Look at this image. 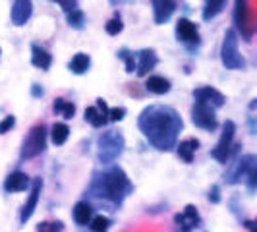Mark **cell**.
Returning <instances> with one entry per match:
<instances>
[{
    "mask_svg": "<svg viewBox=\"0 0 257 232\" xmlns=\"http://www.w3.org/2000/svg\"><path fill=\"white\" fill-rule=\"evenodd\" d=\"M138 126L153 147H157L159 151H170L172 147H176L178 134L184 124L180 114L172 106L151 104L143 108V112L138 118Z\"/></svg>",
    "mask_w": 257,
    "mask_h": 232,
    "instance_id": "1",
    "label": "cell"
},
{
    "mask_svg": "<svg viewBox=\"0 0 257 232\" xmlns=\"http://www.w3.org/2000/svg\"><path fill=\"white\" fill-rule=\"evenodd\" d=\"M101 192L108 201L120 203L132 192V184H130L126 172L120 167L108 168L103 174V180H101Z\"/></svg>",
    "mask_w": 257,
    "mask_h": 232,
    "instance_id": "2",
    "label": "cell"
},
{
    "mask_svg": "<svg viewBox=\"0 0 257 232\" xmlns=\"http://www.w3.org/2000/svg\"><path fill=\"white\" fill-rule=\"evenodd\" d=\"M124 151V138L116 130L104 132L99 138V161L103 165H110Z\"/></svg>",
    "mask_w": 257,
    "mask_h": 232,
    "instance_id": "3",
    "label": "cell"
},
{
    "mask_svg": "<svg viewBox=\"0 0 257 232\" xmlns=\"http://www.w3.org/2000/svg\"><path fill=\"white\" fill-rule=\"evenodd\" d=\"M220 60L228 70H242L245 66L244 56L240 54L238 49V35L234 29H228L222 39V47H220Z\"/></svg>",
    "mask_w": 257,
    "mask_h": 232,
    "instance_id": "4",
    "label": "cell"
},
{
    "mask_svg": "<svg viewBox=\"0 0 257 232\" xmlns=\"http://www.w3.org/2000/svg\"><path fill=\"white\" fill-rule=\"evenodd\" d=\"M45 145H47V128L45 124H37L27 134L24 147H22V159H33L41 155L45 151Z\"/></svg>",
    "mask_w": 257,
    "mask_h": 232,
    "instance_id": "5",
    "label": "cell"
},
{
    "mask_svg": "<svg viewBox=\"0 0 257 232\" xmlns=\"http://www.w3.org/2000/svg\"><path fill=\"white\" fill-rule=\"evenodd\" d=\"M234 134H236V124H234L232 120H226L224 126H222V134H220L219 143H217V147H215L213 153H211L219 163H226V161L230 159Z\"/></svg>",
    "mask_w": 257,
    "mask_h": 232,
    "instance_id": "6",
    "label": "cell"
},
{
    "mask_svg": "<svg viewBox=\"0 0 257 232\" xmlns=\"http://www.w3.org/2000/svg\"><path fill=\"white\" fill-rule=\"evenodd\" d=\"M192 120L197 128L207 130V132H215L219 128V120L215 116V108L207 106L203 103H195L192 108Z\"/></svg>",
    "mask_w": 257,
    "mask_h": 232,
    "instance_id": "7",
    "label": "cell"
},
{
    "mask_svg": "<svg viewBox=\"0 0 257 232\" xmlns=\"http://www.w3.org/2000/svg\"><path fill=\"white\" fill-rule=\"evenodd\" d=\"M249 4L247 2H236V10H234V24L236 27L244 33V37L249 41L253 35V27H251V18H249Z\"/></svg>",
    "mask_w": 257,
    "mask_h": 232,
    "instance_id": "8",
    "label": "cell"
},
{
    "mask_svg": "<svg viewBox=\"0 0 257 232\" xmlns=\"http://www.w3.org/2000/svg\"><path fill=\"white\" fill-rule=\"evenodd\" d=\"M193 97H195V103H203L211 108H219L226 101L224 95L215 87H199L193 91Z\"/></svg>",
    "mask_w": 257,
    "mask_h": 232,
    "instance_id": "9",
    "label": "cell"
},
{
    "mask_svg": "<svg viewBox=\"0 0 257 232\" xmlns=\"http://www.w3.org/2000/svg\"><path fill=\"white\" fill-rule=\"evenodd\" d=\"M176 37H178V41L186 43V45H197L199 43L197 26L192 24L190 20H186V18H180L178 24H176Z\"/></svg>",
    "mask_w": 257,
    "mask_h": 232,
    "instance_id": "10",
    "label": "cell"
},
{
    "mask_svg": "<svg viewBox=\"0 0 257 232\" xmlns=\"http://www.w3.org/2000/svg\"><path fill=\"white\" fill-rule=\"evenodd\" d=\"M174 222H176V224H178L184 232L195 228V226L201 222V219H199V213H197V207H195V205H186L184 213H178V215L174 217Z\"/></svg>",
    "mask_w": 257,
    "mask_h": 232,
    "instance_id": "11",
    "label": "cell"
},
{
    "mask_svg": "<svg viewBox=\"0 0 257 232\" xmlns=\"http://www.w3.org/2000/svg\"><path fill=\"white\" fill-rule=\"evenodd\" d=\"M12 24L14 26H26V22L33 14V4L29 0H16L12 2Z\"/></svg>",
    "mask_w": 257,
    "mask_h": 232,
    "instance_id": "12",
    "label": "cell"
},
{
    "mask_svg": "<svg viewBox=\"0 0 257 232\" xmlns=\"http://www.w3.org/2000/svg\"><path fill=\"white\" fill-rule=\"evenodd\" d=\"M41 186H43L41 178H37V180L33 182L31 193H29L26 205H24V209H22V215H20V220H22V222L29 220V219H31V215L35 213V207H37V201H39V193H41Z\"/></svg>",
    "mask_w": 257,
    "mask_h": 232,
    "instance_id": "13",
    "label": "cell"
},
{
    "mask_svg": "<svg viewBox=\"0 0 257 232\" xmlns=\"http://www.w3.org/2000/svg\"><path fill=\"white\" fill-rule=\"evenodd\" d=\"M176 2H170V0H155L153 2V18L155 24H165L168 22V18L174 14L176 10Z\"/></svg>",
    "mask_w": 257,
    "mask_h": 232,
    "instance_id": "14",
    "label": "cell"
},
{
    "mask_svg": "<svg viewBox=\"0 0 257 232\" xmlns=\"http://www.w3.org/2000/svg\"><path fill=\"white\" fill-rule=\"evenodd\" d=\"M27 184H29V176L22 170H16L4 180V190L6 192H22L27 188Z\"/></svg>",
    "mask_w": 257,
    "mask_h": 232,
    "instance_id": "15",
    "label": "cell"
},
{
    "mask_svg": "<svg viewBox=\"0 0 257 232\" xmlns=\"http://www.w3.org/2000/svg\"><path fill=\"white\" fill-rule=\"evenodd\" d=\"M159 62L157 54L153 49H143L140 52V64H138V76H145L147 72H151Z\"/></svg>",
    "mask_w": 257,
    "mask_h": 232,
    "instance_id": "16",
    "label": "cell"
},
{
    "mask_svg": "<svg viewBox=\"0 0 257 232\" xmlns=\"http://www.w3.org/2000/svg\"><path fill=\"white\" fill-rule=\"evenodd\" d=\"M31 62H33V66L41 68V70H49L52 64V56L43 47L33 45L31 47Z\"/></svg>",
    "mask_w": 257,
    "mask_h": 232,
    "instance_id": "17",
    "label": "cell"
},
{
    "mask_svg": "<svg viewBox=\"0 0 257 232\" xmlns=\"http://www.w3.org/2000/svg\"><path fill=\"white\" fill-rule=\"evenodd\" d=\"M74 219L79 226H85L89 224L91 219H93V209L87 201H77L76 207H74Z\"/></svg>",
    "mask_w": 257,
    "mask_h": 232,
    "instance_id": "18",
    "label": "cell"
},
{
    "mask_svg": "<svg viewBox=\"0 0 257 232\" xmlns=\"http://www.w3.org/2000/svg\"><path fill=\"white\" fill-rule=\"evenodd\" d=\"M145 87H147V91L155 93V95H165V93L170 91V81L163 76H151L147 79Z\"/></svg>",
    "mask_w": 257,
    "mask_h": 232,
    "instance_id": "19",
    "label": "cell"
},
{
    "mask_svg": "<svg viewBox=\"0 0 257 232\" xmlns=\"http://www.w3.org/2000/svg\"><path fill=\"white\" fill-rule=\"evenodd\" d=\"M178 157H180L184 163H192L193 161V153H195V149L199 147V142L195 140V138H190V140H186V142H180L178 145Z\"/></svg>",
    "mask_w": 257,
    "mask_h": 232,
    "instance_id": "20",
    "label": "cell"
},
{
    "mask_svg": "<svg viewBox=\"0 0 257 232\" xmlns=\"http://www.w3.org/2000/svg\"><path fill=\"white\" fill-rule=\"evenodd\" d=\"M91 66V58L87 54H83V52H77L76 56L72 58V62H70V70L74 72V74H85L87 70H89Z\"/></svg>",
    "mask_w": 257,
    "mask_h": 232,
    "instance_id": "21",
    "label": "cell"
},
{
    "mask_svg": "<svg viewBox=\"0 0 257 232\" xmlns=\"http://www.w3.org/2000/svg\"><path fill=\"white\" fill-rule=\"evenodd\" d=\"M85 120L89 122L93 128H103V126H106V122H108V118L101 114V112L97 110V106L85 108Z\"/></svg>",
    "mask_w": 257,
    "mask_h": 232,
    "instance_id": "22",
    "label": "cell"
},
{
    "mask_svg": "<svg viewBox=\"0 0 257 232\" xmlns=\"http://www.w3.org/2000/svg\"><path fill=\"white\" fill-rule=\"evenodd\" d=\"M52 143L54 145H62V143H66V140H68V136H70V128L66 126L64 122H56L54 126H52Z\"/></svg>",
    "mask_w": 257,
    "mask_h": 232,
    "instance_id": "23",
    "label": "cell"
},
{
    "mask_svg": "<svg viewBox=\"0 0 257 232\" xmlns=\"http://www.w3.org/2000/svg\"><path fill=\"white\" fill-rule=\"evenodd\" d=\"M52 108H54V112H60L64 118H72V116L76 114V104L66 101V99H56Z\"/></svg>",
    "mask_w": 257,
    "mask_h": 232,
    "instance_id": "24",
    "label": "cell"
},
{
    "mask_svg": "<svg viewBox=\"0 0 257 232\" xmlns=\"http://www.w3.org/2000/svg\"><path fill=\"white\" fill-rule=\"evenodd\" d=\"M224 6H226V2H207L205 8H203V20L205 22L213 20L217 14H220L224 10Z\"/></svg>",
    "mask_w": 257,
    "mask_h": 232,
    "instance_id": "25",
    "label": "cell"
},
{
    "mask_svg": "<svg viewBox=\"0 0 257 232\" xmlns=\"http://www.w3.org/2000/svg\"><path fill=\"white\" fill-rule=\"evenodd\" d=\"M91 230L93 232H106L110 228V219L108 217H104V215H97V217H93L91 219Z\"/></svg>",
    "mask_w": 257,
    "mask_h": 232,
    "instance_id": "26",
    "label": "cell"
},
{
    "mask_svg": "<svg viewBox=\"0 0 257 232\" xmlns=\"http://www.w3.org/2000/svg\"><path fill=\"white\" fill-rule=\"evenodd\" d=\"M64 224L60 220H45L37 226V232H62Z\"/></svg>",
    "mask_w": 257,
    "mask_h": 232,
    "instance_id": "27",
    "label": "cell"
},
{
    "mask_svg": "<svg viewBox=\"0 0 257 232\" xmlns=\"http://www.w3.org/2000/svg\"><path fill=\"white\" fill-rule=\"evenodd\" d=\"M83 22H85V16H83L81 10H74V12L68 14V24L74 27V29H81Z\"/></svg>",
    "mask_w": 257,
    "mask_h": 232,
    "instance_id": "28",
    "label": "cell"
},
{
    "mask_svg": "<svg viewBox=\"0 0 257 232\" xmlns=\"http://www.w3.org/2000/svg\"><path fill=\"white\" fill-rule=\"evenodd\" d=\"M104 29H106V33H108V35H118V33L124 29V24L120 22V18H112V20L106 24Z\"/></svg>",
    "mask_w": 257,
    "mask_h": 232,
    "instance_id": "29",
    "label": "cell"
},
{
    "mask_svg": "<svg viewBox=\"0 0 257 232\" xmlns=\"http://www.w3.org/2000/svg\"><path fill=\"white\" fill-rule=\"evenodd\" d=\"M118 56L126 60V72H134V70H136V60H134V54H130L126 49H122Z\"/></svg>",
    "mask_w": 257,
    "mask_h": 232,
    "instance_id": "30",
    "label": "cell"
},
{
    "mask_svg": "<svg viewBox=\"0 0 257 232\" xmlns=\"http://www.w3.org/2000/svg\"><path fill=\"white\" fill-rule=\"evenodd\" d=\"M124 114H126V108H122V106L108 108V120H112V122H120L124 118Z\"/></svg>",
    "mask_w": 257,
    "mask_h": 232,
    "instance_id": "31",
    "label": "cell"
},
{
    "mask_svg": "<svg viewBox=\"0 0 257 232\" xmlns=\"http://www.w3.org/2000/svg\"><path fill=\"white\" fill-rule=\"evenodd\" d=\"M14 124H16V118L12 114L6 116L2 122H0V134H6V132H10L14 128Z\"/></svg>",
    "mask_w": 257,
    "mask_h": 232,
    "instance_id": "32",
    "label": "cell"
},
{
    "mask_svg": "<svg viewBox=\"0 0 257 232\" xmlns=\"http://www.w3.org/2000/svg\"><path fill=\"white\" fill-rule=\"evenodd\" d=\"M58 6H62L64 12H68V14L77 10V2H68V0H58Z\"/></svg>",
    "mask_w": 257,
    "mask_h": 232,
    "instance_id": "33",
    "label": "cell"
},
{
    "mask_svg": "<svg viewBox=\"0 0 257 232\" xmlns=\"http://www.w3.org/2000/svg\"><path fill=\"white\" fill-rule=\"evenodd\" d=\"M209 201H213V203H219L220 201L219 186H213V188H211V192H209Z\"/></svg>",
    "mask_w": 257,
    "mask_h": 232,
    "instance_id": "34",
    "label": "cell"
},
{
    "mask_svg": "<svg viewBox=\"0 0 257 232\" xmlns=\"http://www.w3.org/2000/svg\"><path fill=\"white\" fill-rule=\"evenodd\" d=\"M33 95H35V97H39V95H43V89H39L37 85H35V87H33Z\"/></svg>",
    "mask_w": 257,
    "mask_h": 232,
    "instance_id": "35",
    "label": "cell"
},
{
    "mask_svg": "<svg viewBox=\"0 0 257 232\" xmlns=\"http://www.w3.org/2000/svg\"><path fill=\"white\" fill-rule=\"evenodd\" d=\"M253 224H255V222H253V220H247V222H245V226H247V228H249V232H253Z\"/></svg>",
    "mask_w": 257,
    "mask_h": 232,
    "instance_id": "36",
    "label": "cell"
},
{
    "mask_svg": "<svg viewBox=\"0 0 257 232\" xmlns=\"http://www.w3.org/2000/svg\"><path fill=\"white\" fill-rule=\"evenodd\" d=\"M0 54H2V51H0Z\"/></svg>",
    "mask_w": 257,
    "mask_h": 232,
    "instance_id": "37",
    "label": "cell"
}]
</instances>
